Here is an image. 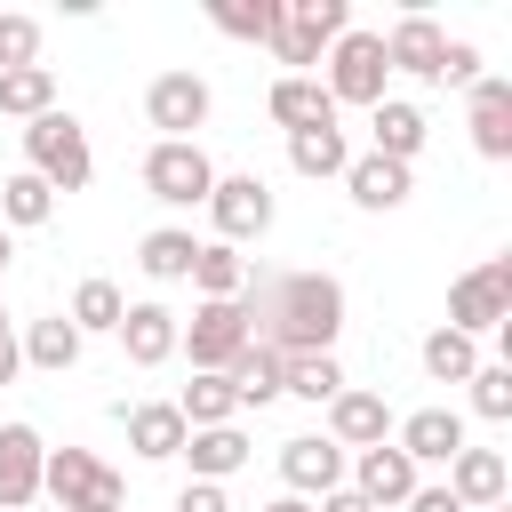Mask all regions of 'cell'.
<instances>
[{"instance_id": "1", "label": "cell", "mask_w": 512, "mask_h": 512, "mask_svg": "<svg viewBox=\"0 0 512 512\" xmlns=\"http://www.w3.org/2000/svg\"><path fill=\"white\" fill-rule=\"evenodd\" d=\"M240 312H248V336L272 344L280 360H296V352H336V336H344V280H336V272H280V280H264V288L248 280Z\"/></svg>"}, {"instance_id": "2", "label": "cell", "mask_w": 512, "mask_h": 512, "mask_svg": "<svg viewBox=\"0 0 512 512\" xmlns=\"http://www.w3.org/2000/svg\"><path fill=\"white\" fill-rule=\"evenodd\" d=\"M24 168L48 184V192H88V176H96V152H88V128L56 104V112H40V120H24Z\"/></svg>"}, {"instance_id": "3", "label": "cell", "mask_w": 512, "mask_h": 512, "mask_svg": "<svg viewBox=\"0 0 512 512\" xmlns=\"http://www.w3.org/2000/svg\"><path fill=\"white\" fill-rule=\"evenodd\" d=\"M40 496H48L56 512H128V480H120L112 464H96L88 448H48Z\"/></svg>"}, {"instance_id": "4", "label": "cell", "mask_w": 512, "mask_h": 512, "mask_svg": "<svg viewBox=\"0 0 512 512\" xmlns=\"http://www.w3.org/2000/svg\"><path fill=\"white\" fill-rule=\"evenodd\" d=\"M320 64H328L320 88H328L336 112H344V104H360V112L384 104V80H392V64H384V32H360V24H352V32H336V48H328Z\"/></svg>"}, {"instance_id": "5", "label": "cell", "mask_w": 512, "mask_h": 512, "mask_svg": "<svg viewBox=\"0 0 512 512\" xmlns=\"http://www.w3.org/2000/svg\"><path fill=\"white\" fill-rule=\"evenodd\" d=\"M248 344H256V336H248L240 296H232V304H192V320H176V352L192 360V376H224Z\"/></svg>"}, {"instance_id": "6", "label": "cell", "mask_w": 512, "mask_h": 512, "mask_svg": "<svg viewBox=\"0 0 512 512\" xmlns=\"http://www.w3.org/2000/svg\"><path fill=\"white\" fill-rule=\"evenodd\" d=\"M512 320V256H488V264H472L456 288H448V328L456 336H496Z\"/></svg>"}, {"instance_id": "7", "label": "cell", "mask_w": 512, "mask_h": 512, "mask_svg": "<svg viewBox=\"0 0 512 512\" xmlns=\"http://www.w3.org/2000/svg\"><path fill=\"white\" fill-rule=\"evenodd\" d=\"M336 32H352V8L344 0H280V32L264 48L280 64H320L336 48Z\"/></svg>"}, {"instance_id": "8", "label": "cell", "mask_w": 512, "mask_h": 512, "mask_svg": "<svg viewBox=\"0 0 512 512\" xmlns=\"http://www.w3.org/2000/svg\"><path fill=\"white\" fill-rule=\"evenodd\" d=\"M144 192H152L160 208H208L216 160L200 152V136H192V144H152V152H144Z\"/></svg>"}, {"instance_id": "9", "label": "cell", "mask_w": 512, "mask_h": 512, "mask_svg": "<svg viewBox=\"0 0 512 512\" xmlns=\"http://www.w3.org/2000/svg\"><path fill=\"white\" fill-rule=\"evenodd\" d=\"M208 112H216V96L200 72H160L144 88V120L160 128V144H192V128H208Z\"/></svg>"}, {"instance_id": "10", "label": "cell", "mask_w": 512, "mask_h": 512, "mask_svg": "<svg viewBox=\"0 0 512 512\" xmlns=\"http://www.w3.org/2000/svg\"><path fill=\"white\" fill-rule=\"evenodd\" d=\"M208 224H216L224 248L264 240V232H272V184H264V176H216V192H208Z\"/></svg>"}, {"instance_id": "11", "label": "cell", "mask_w": 512, "mask_h": 512, "mask_svg": "<svg viewBox=\"0 0 512 512\" xmlns=\"http://www.w3.org/2000/svg\"><path fill=\"white\" fill-rule=\"evenodd\" d=\"M344 448L328 440V432H296V440H280V480H288V496H328V488H344Z\"/></svg>"}, {"instance_id": "12", "label": "cell", "mask_w": 512, "mask_h": 512, "mask_svg": "<svg viewBox=\"0 0 512 512\" xmlns=\"http://www.w3.org/2000/svg\"><path fill=\"white\" fill-rule=\"evenodd\" d=\"M440 488H448L464 512H488V504H512V464H504V448H456Z\"/></svg>"}, {"instance_id": "13", "label": "cell", "mask_w": 512, "mask_h": 512, "mask_svg": "<svg viewBox=\"0 0 512 512\" xmlns=\"http://www.w3.org/2000/svg\"><path fill=\"white\" fill-rule=\"evenodd\" d=\"M40 464H48V440L32 424H0V512L40 504Z\"/></svg>"}, {"instance_id": "14", "label": "cell", "mask_w": 512, "mask_h": 512, "mask_svg": "<svg viewBox=\"0 0 512 512\" xmlns=\"http://www.w3.org/2000/svg\"><path fill=\"white\" fill-rule=\"evenodd\" d=\"M440 56H448V32H440L424 8H408V16L384 32V64L408 72V80H424V88H440Z\"/></svg>"}, {"instance_id": "15", "label": "cell", "mask_w": 512, "mask_h": 512, "mask_svg": "<svg viewBox=\"0 0 512 512\" xmlns=\"http://www.w3.org/2000/svg\"><path fill=\"white\" fill-rule=\"evenodd\" d=\"M328 440H336L344 456H360V448H384V440H392V408H384V392H360V384H344V392L328 400Z\"/></svg>"}, {"instance_id": "16", "label": "cell", "mask_w": 512, "mask_h": 512, "mask_svg": "<svg viewBox=\"0 0 512 512\" xmlns=\"http://www.w3.org/2000/svg\"><path fill=\"white\" fill-rule=\"evenodd\" d=\"M416 480H424V472H416L392 440H384V448H360V456L344 464V488H352V496H368L376 512H384V504H408V496H416Z\"/></svg>"}, {"instance_id": "17", "label": "cell", "mask_w": 512, "mask_h": 512, "mask_svg": "<svg viewBox=\"0 0 512 512\" xmlns=\"http://www.w3.org/2000/svg\"><path fill=\"white\" fill-rule=\"evenodd\" d=\"M392 448L424 472V464H448V456H456V448H472V440H464V416H456V408H416V416H400V424H392Z\"/></svg>"}, {"instance_id": "18", "label": "cell", "mask_w": 512, "mask_h": 512, "mask_svg": "<svg viewBox=\"0 0 512 512\" xmlns=\"http://www.w3.org/2000/svg\"><path fill=\"white\" fill-rule=\"evenodd\" d=\"M464 96H472V152L480 160H512V80L480 72Z\"/></svg>"}, {"instance_id": "19", "label": "cell", "mask_w": 512, "mask_h": 512, "mask_svg": "<svg viewBox=\"0 0 512 512\" xmlns=\"http://www.w3.org/2000/svg\"><path fill=\"white\" fill-rule=\"evenodd\" d=\"M368 136H376V144H368L376 160H400V168H408V160L424 152L432 120H424V104H408V96H384V104L368 112Z\"/></svg>"}, {"instance_id": "20", "label": "cell", "mask_w": 512, "mask_h": 512, "mask_svg": "<svg viewBox=\"0 0 512 512\" xmlns=\"http://www.w3.org/2000/svg\"><path fill=\"white\" fill-rule=\"evenodd\" d=\"M120 352H128V368H168L176 360V312L168 304H128L120 312Z\"/></svg>"}, {"instance_id": "21", "label": "cell", "mask_w": 512, "mask_h": 512, "mask_svg": "<svg viewBox=\"0 0 512 512\" xmlns=\"http://www.w3.org/2000/svg\"><path fill=\"white\" fill-rule=\"evenodd\" d=\"M264 112L296 136V128H328L336 120V104H328V88H320V72H280L272 80V96H264Z\"/></svg>"}, {"instance_id": "22", "label": "cell", "mask_w": 512, "mask_h": 512, "mask_svg": "<svg viewBox=\"0 0 512 512\" xmlns=\"http://www.w3.org/2000/svg\"><path fill=\"white\" fill-rule=\"evenodd\" d=\"M344 192H352L368 216H384V208H400V200L416 192V168H400V160H376V152H352V168H344Z\"/></svg>"}, {"instance_id": "23", "label": "cell", "mask_w": 512, "mask_h": 512, "mask_svg": "<svg viewBox=\"0 0 512 512\" xmlns=\"http://www.w3.org/2000/svg\"><path fill=\"white\" fill-rule=\"evenodd\" d=\"M184 464H192V480H232L240 464H248V432L240 424H208V432H184V448H176Z\"/></svg>"}, {"instance_id": "24", "label": "cell", "mask_w": 512, "mask_h": 512, "mask_svg": "<svg viewBox=\"0 0 512 512\" xmlns=\"http://www.w3.org/2000/svg\"><path fill=\"white\" fill-rule=\"evenodd\" d=\"M248 256L240 248H224V240H200L192 248V288H200V304H232V296H248Z\"/></svg>"}, {"instance_id": "25", "label": "cell", "mask_w": 512, "mask_h": 512, "mask_svg": "<svg viewBox=\"0 0 512 512\" xmlns=\"http://www.w3.org/2000/svg\"><path fill=\"white\" fill-rule=\"evenodd\" d=\"M120 424H128V448H136L144 464H168V456L184 448V416H176V400H144V408H120Z\"/></svg>"}, {"instance_id": "26", "label": "cell", "mask_w": 512, "mask_h": 512, "mask_svg": "<svg viewBox=\"0 0 512 512\" xmlns=\"http://www.w3.org/2000/svg\"><path fill=\"white\" fill-rule=\"evenodd\" d=\"M288 168L312 176V184H320V176H344V168H352L344 128H336V120H328V128H296V136H288Z\"/></svg>"}, {"instance_id": "27", "label": "cell", "mask_w": 512, "mask_h": 512, "mask_svg": "<svg viewBox=\"0 0 512 512\" xmlns=\"http://www.w3.org/2000/svg\"><path fill=\"white\" fill-rule=\"evenodd\" d=\"M80 344H88V336H80V328H72L64 312H48V320H32V328L16 336V352H24L32 368H48V376H64V368L80 360Z\"/></svg>"}, {"instance_id": "28", "label": "cell", "mask_w": 512, "mask_h": 512, "mask_svg": "<svg viewBox=\"0 0 512 512\" xmlns=\"http://www.w3.org/2000/svg\"><path fill=\"white\" fill-rule=\"evenodd\" d=\"M176 416H184V432H208V424H240L232 376H192V384L176 392Z\"/></svg>"}, {"instance_id": "29", "label": "cell", "mask_w": 512, "mask_h": 512, "mask_svg": "<svg viewBox=\"0 0 512 512\" xmlns=\"http://www.w3.org/2000/svg\"><path fill=\"white\" fill-rule=\"evenodd\" d=\"M56 216V192L32 176V168H16L8 184H0V232H32V224H48Z\"/></svg>"}, {"instance_id": "30", "label": "cell", "mask_w": 512, "mask_h": 512, "mask_svg": "<svg viewBox=\"0 0 512 512\" xmlns=\"http://www.w3.org/2000/svg\"><path fill=\"white\" fill-rule=\"evenodd\" d=\"M120 312H128V296H120L112 280H80L72 304H64V320H72L80 336H120Z\"/></svg>"}, {"instance_id": "31", "label": "cell", "mask_w": 512, "mask_h": 512, "mask_svg": "<svg viewBox=\"0 0 512 512\" xmlns=\"http://www.w3.org/2000/svg\"><path fill=\"white\" fill-rule=\"evenodd\" d=\"M280 392H296V400L328 408V400L344 392V368H336V352H296V360H280Z\"/></svg>"}, {"instance_id": "32", "label": "cell", "mask_w": 512, "mask_h": 512, "mask_svg": "<svg viewBox=\"0 0 512 512\" xmlns=\"http://www.w3.org/2000/svg\"><path fill=\"white\" fill-rule=\"evenodd\" d=\"M40 112H56V72L48 64L0 72V120H40Z\"/></svg>"}, {"instance_id": "33", "label": "cell", "mask_w": 512, "mask_h": 512, "mask_svg": "<svg viewBox=\"0 0 512 512\" xmlns=\"http://www.w3.org/2000/svg\"><path fill=\"white\" fill-rule=\"evenodd\" d=\"M192 232H176V224H160V232H144L136 240V264H144V280H192Z\"/></svg>"}, {"instance_id": "34", "label": "cell", "mask_w": 512, "mask_h": 512, "mask_svg": "<svg viewBox=\"0 0 512 512\" xmlns=\"http://www.w3.org/2000/svg\"><path fill=\"white\" fill-rule=\"evenodd\" d=\"M224 376H232V400H240V408L280 400V352H272V344H248V352H240Z\"/></svg>"}, {"instance_id": "35", "label": "cell", "mask_w": 512, "mask_h": 512, "mask_svg": "<svg viewBox=\"0 0 512 512\" xmlns=\"http://www.w3.org/2000/svg\"><path fill=\"white\" fill-rule=\"evenodd\" d=\"M472 368H480V344L472 336H456V328H432L424 336V376L432 384H464Z\"/></svg>"}, {"instance_id": "36", "label": "cell", "mask_w": 512, "mask_h": 512, "mask_svg": "<svg viewBox=\"0 0 512 512\" xmlns=\"http://www.w3.org/2000/svg\"><path fill=\"white\" fill-rule=\"evenodd\" d=\"M208 24L232 32V40H272V32H280V0H216Z\"/></svg>"}, {"instance_id": "37", "label": "cell", "mask_w": 512, "mask_h": 512, "mask_svg": "<svg viewBox=\"0 0 512 512\" xmlns=\"http://www.w3.org/2000/svg\"><path fill=\"white\" fill-rule=\"evenodd\" d=\"M464 392H472V416H488V424L512 416V368H504V360H480V368L464 376Z\"/></svg>"}, {"instance_id": "38", "label": "cell", "mask_w": 512, "mask_h": 512, "mask_svg": "<svg viewBox=\"0 0 512 512\" xmlns=\"http://www.w3.org/2000/svg\"><path fill=\"white\" fill-rule=\"evenodd\" d=\"M24 64H40V16L0 8V72H24Z\"/></svg>"}, {"instance_id": "39", "label": "cell", "mask_w": 512, "mask_h": 512, "mask_svg": "<svg viewBox=\"0 0 512 512\" xmlns=\"http://www.w3.org/2000/svg\"><path fill=\"white\" fill-rule=\"evenodd\" d=\"M480 80V48L472 40H448V56H440V88H472Z\"/></svg>"}, {"instance_id": "40", "label": "cell", "mask_w": 512, "mask_h": 512, "mask_svg": "<svg viewBox=\"0 0 512 512\" xmlns=\"http://www.w3.org/2000/svg\"><path fill=\"white\" fill-rule=\"evenodd\" d=\"M176 512H232V496H224L216 480H184V488H176Z\"/></svg>"}, {"instance_id": "41", "label": "cell", "mask_w": 512, "mask_h": 512, "mask_svg": "<svg viewBox=\"0 0 512 512\" xmlns=\"http://www.w3.org/2000/svg\"><path fill=\"white\" fill-rule=\"evenodd\" d=\"M400 512H464V504H456V496H448L440 480H416V496H408Z\"/></svg>"}, {"instance_id": "42", "label": "cell", "mask_w": 512, "mask_h": 512, "mask_svg": "<svg viewBox=\"0 0 512 512\" xmlns=\"http://www.w3.org/2000/svg\"><path fill=\"white\" fill-rule=\"evenodd\" d=\"M312 512H376V504H368V496H352V488H328Z\"/></svg>"}, {"instance_id": "43", "label": "cell", "mask_w": 512, "mask_h": 512, "mask_svg": "<svg viewBox=\"0 0 512 512\" xmlns=\"http://www.w3.org/2000/svg\"><path fill=\"white\" fill-rule=\"evenodd\" d=\"M16 368H24V352H16V336H0V384H16Z\"/></svg>"}, {"instance_id": "44", "label": "cell", "mask_w": 512, "mask_h": 512, "mask_svg": "<svg viewBox=\"0 0 512 512\" xmlns=\"http://www.w3.org/2000/svg\"><path fill=\"white\" fill-rule=\"evenodd\" d=\"M264 512H312V504H304V496H272Z\"/></svg>"}, {"instance_id": "45", "label": "cell", "mask_w": 512, "mask_h": 512, "mask_svg": "<svg viewBox=\"0 0 512 512\" xmlns=\"http://www.w3.org/2000/svg\"><path fill=\"white\" fill-rule=\"evenodd\" d=\"M8 256H16V240H8V232H0V280H8Z\"/></svg>"}, {"instance_id": "46", "label": "cell", "mask_w": 512, "mask_h": 512, "mask_svg": "<svg viewBox=\"0 0 512 512\" xmlns=\"http://www.w3.org/2000/svg\"><path fill=\"white\" fill-rule=\"evenodd\" d=\"M488 512H512V504H488Z\"/></svg>"}, {"instance_id": "47", "label": "cell", "mask_w": 512, "mask_h": 512, "mask_svg": "<svg viewBox=\"0 0 512 512\" xmlns=\"http://www.w3.org/2000/svg\"><path fill=\"white\" fill-rule=\"evenodd\" d=\"M0 336H8V312H0Z\"/></svg>"}]
</instances>
